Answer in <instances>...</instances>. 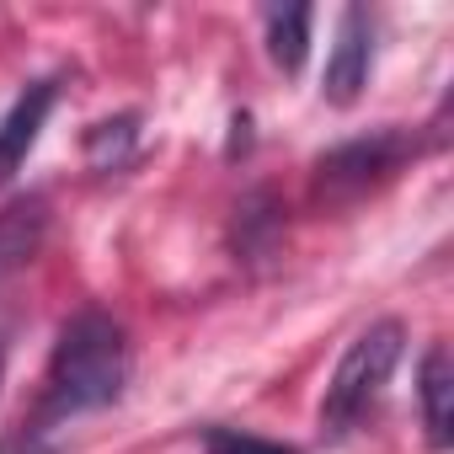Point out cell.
Wrapping results in <instances>:
<instances>
[{
    "instance_id": "obj_11",
    "label": "cell",
    "mask_w": 454,
    "mask_h": 454,
    "mask_svg": "<svg viewBox=\"0 0 454 454\" xmlns=\"http://www.w3.org/2000/svg\"><path fill=\"white\" fill-rule=\"evenodd\" d=\"M0 454H59V449L43 443V433H27V438H0Z\"/></svg>"
},
{
    "instance_id": "obj_5",
    "label": "cell",
    "mask_w": 454,
    "mask_h": 454,
    "mask_svg": "<svg viewBox=\"0 0 454 454\" xmlns=\"http://www.w3.org/2000/svg\"><path fill=\"white\" fill-rule=\"evenodd\" d=\"M54 97H59V81H33V86L12 102L6 123H0V182L17 176V171L27 166V155H33V145H38L49 113H54Z\"/></svg>"
},
{
    "instance_id": "obj_12",
    "label": "cell",
    "mask_w": 454,
    "mask_h": 454,
    "mask_svg": "<svg viewBox=\"0 0 454 454\" xmlns=\"http://www.w3.org/2000/svg\"><path fill=\"white\" fill-rule=\"evenodd\" d=\"M0 374H6V348H0Z\"/></svg>"
},
{
    "instance_id": "obj_3",
    "label": "cell",
    "mask_w": 454,
    "mask_h": 454,
    "mask_svg": "<svg viewBox=\"0 0 454 454\" xmlns=\"http://www.w3.org/2000/svg\"><path fill=\"white\" fill-rule=\"evenodd\" d=\"M411 139L401 129H374L353 145H337L332 155L316 160V198L321 203H348V198H364L369 187H380L390 171H401L411 160Z\"/></svg>"
},
{
    "instance_id": "obj_2",
    "label": "cell",
    "mask_w": 454,
    "mask_h": 454,
    "mask_svg": "<svg viewBox=\"0 0 454 454\" xmlns=\"http://www.w3.org/2000/svg\"><path fill=\"white\" fill-rule=\"evenodd\" d=\"M401 348H406L401 321H374L369 332L353 337V348L342 353V364H337V374H332V385H326V401H321L326 433H348V427L374 406V395L385 390L390 369L401 364Z\"/></svg>"
},
{
    "instance_id": "obj_1",
    "label": "cell",
    "mask_w": 454,
    "mask_h": 454,
    "mask_svg": "<svg viewBox=\"0 0 454 454\" xmlns=\"http://www.w3.org/2000/svg\"><path fill=\"white\" fill-rule=\"evenodd\" d=\"M129 380V337L107 310H81L75 321H65L54 358H49V380H43V406H38V427H54L65 417L113 406L123 395Z\"/></svg>"
},
{
    "instance_id": "obj_9",
    "label": "cell",
    "mask_w": 454,
    "mask_h": 454,
    "mask_svg": "<svg viewBox=\"0 0 454 454\" xmlns=\"http://www.w3.org/2000/svg\"><path fill=\"white\" fill-rule=\"evenodd\" d=\"M86 150H91V160H97L102 171H118V166L129 160V150H134V118L97 123V129L86 134Z\"/></svg>"
},
{
    "instance_id": "obj_8",
    "label": "cell",
    "mask_w": 454,
    "mask_h": 454,
    "mask_svg": "<svg viewBox=\"0 0 454 454\" xmlns=\"http://www.w3.org/2000/svg\"><path fill=\"white\" fill-rule=\"evenodd\" d=\"M268 54H273V65L284 75L305 70V54H310V6L268 12Z\"/></svg>"
},
{
    "instance_id": "obj_7",
    "label": "cell",
    "mask_w": 454,
    "mask_h": 454,
    "mask_svg": "<svg viewBox=\"0 0 454 454\" xmlns=\"http://www.w3.org/2000/svg\"><path fill=\"white\" fill-rule=\"evenodd\" d=\"M449 390H454L449 353H443V348H427V358H422V380H417V395H422V422H427V443H433V449H449V438H454Z\"/></svg>"
},
{
    "instance_id": "obj_6",
    "label": "cell",
    "mask_w": 454,
    "mask_h": 454,
    "mask_svg": "<svg viewBox=\"0 0 454 454\" xmlns=\"http://www.w3.org/2000/svg\"><path fill=\"white\" fill-rule=\"evenodd\" d=\"M43 224H49L43 198H17V203L0 208V278H12L17 268L33 262V252L43 241Z\"/></svg>"
},
{
    "instance_id": "obj_4",
    "label": "cell",
    "mask_w": 454,
    "mask_h": 454,
    "mask_svg": "<svg viewBox=\"0 0 454 454\" xmlns=\"http://www.w3.org/2000/svg\"><path fill=\"white\" fill-rule=\"evenodd\" d=\"M369 59H374V27H369V12L364 6H348L342 22H337V43H332V59H326V102L348 107L358 102V91L369 86Z\"/></svg>"
},
{
    "instance_id": "obj_10",
    "label": "cell",
    "mask_w": 454,
    "mask_h": 454,
    "mask_svg": "<svg viewBox=\"0 0 454 454\" xmlns=\"http://www.w3.org/2000/svg\"><path fill=\"white\" fill-rule=\"evenodd\" d=\"M208 454H300V449L257 433H236V427H208Z\"/></svg>"
}]
</instances>
